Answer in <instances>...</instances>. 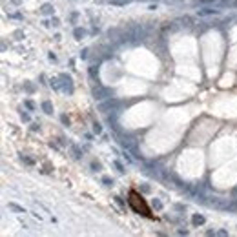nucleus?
<instances>
[{"instance_id": "1", "label": "nucleus", "mask_w": 237, "mask_h": 237, "mask_svg": "<svg viewBox=\"0 0 237 237\" xmlns=\"http://www.w3.org/2000/svg\"><path fill=\"white\" fill-rule=\"evenodd\" d=\"M193 223H202V217H193Z\"/></svg>"}]
</instances>
